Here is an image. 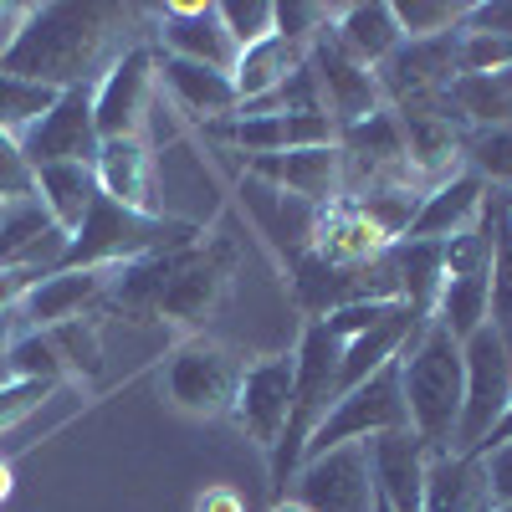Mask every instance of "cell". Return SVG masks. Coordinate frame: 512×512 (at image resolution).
<instances>
[{"instance_id":"cell-16","label":"cell","mask_w":512,"mask_h":512,"mask_svg":"<svg viewBox=\"0 0 512 512\" xmlns=\"http://www.w3.org/2000/svg\"><path fill=\"white\" fill-rule=\"evenodd\" d=\"M159 52L200 62V67H216V72H231L236 57H241L221 11L205 6V0H169V6L159 11Z\"/></svg>"},{"instance_id":"cell-40","label":"cell","mask_w":512,"mask_h":512,"mask_svg":"<svg viewBox=\"0 0 512 512\" xmlns=\"http://www.w3.org/2000/svg\"><path fill=\"white\" fill-rule=\"evenodd\" d=\"M16 200H36V169L21 139L0 134V205H16Z\"/></svg>"},{"instance_id":"cell-3","label":"cell","mask_w":512,"mask_h":512,"mask_svg":"<svg viewBox=\"0 0 512 512\" xmlns=\"http://www.w3.org/2000/svg\"><path fill=\"white\" fill-rule=\"evenodd\" d=\"M338 359H344V338H338L323 318L303 323V338H297V349H292V415H287V431L272 451V492L277 497H287L313 431L338 400Z\"/></svg>"},{"instance_id":"cell-51","label":"cell","mask_w":512,"mask_h":512,"mask_svg":"<svg viewBox=\"0 0 512 512\" xmlns=\"http://www.w3.org/2000/svg\"><path fill=\"white\" fill-rule=\"evenodd\" d=\"M502 200H507V205H512V195H502Z\"/></svg>"},{"instance_id":"cell-6","label":"cell","mask_w":512,"mask_h":512,"mask_svg":"<svg viewBox=\"0 0 512 512\" xmlns=\"http://www.w3.org/2000/svg\"><path fill=\"white\" fill-rule=\"evenodd\" d=\"M466 364V400H461V425H456V451H482L492 425L512 405V338L487 323L461 344Z\"/></svg>"},{"instance_id":"cell-54","label":"cell","mask_w":512,"mask_h":512,"mask_svg":"<svg viewBox=\"0 0 512 512\" xmlns=\"http://www.w3.org/2000/svg\"><path fill=\"white\" fill-rule=\"evenodd\" d=\"M507 338H512V328H507Z\"/></svg>"},{"instance_id":"cell-48","label":"cell","mask_w":512,"mask_h":512,"mask_svg":"<svg viewBox=\"0 0 512 512\" xmlns=\"http://www.w3.org/2000/svg\"><path fill=\"white\" fill-rule=\"evenodd\" d=\"M11 487H16V482H11V461H6V456H0V502H6V497H11Z\"/></svg>"},{"instance_id":"cell-25","label":"cell","mask_w":512,"mask_h":512,"mask_svg":"<svg viewBox=\"0 0 512 512\" xmlns=\"http://www.w3.org/2000/svg\"><path fill=\"white\" fill-rule=\"evenodd\" d=\"M98 190L128 210H144V216H159L154 200V149L144 139H103L98 159H93Z\"/></svg>"},{"instance_id":"cell-23","label":"cell","mask_w":512,"mask_h":512,"mask_svg":"<svg viewBox=\"0 0 512 512\" xmlns=\"http://www.w3.org/2000/svg\"><path fill=\"white\" fill-rule=\"evenodd\" d=\"M395 241L384 236L359 205H349V200H333V205H323L318 210V231H313V256L318 262H328V267H344V272H354V267H369V262H379L384 251H390Z\"/></svg>"},{"instance_id":"cell-43","label":"cell","mask_w":512,"mask_h":512,"mask_svg":"<svg viewBox=\"0 0 512 512\" xmlns=\"http://www.w3.org/2000/svg\"><path fill=\"white\" fill-rule=\"evenodd\" d=\"M466 26H472V31L512 36V0H477V6L466 11Z\"/></svg>"},{"instance_id":"cell-24","label":"cell","mask_w":512,"mask_h":512,"mask_svg":"<svg viewBox=\"0 0 512 512\" xmlns=\"http://www.w3.org/2000/svg\"><path fill=\"white\" fill-rule=\"evenodd\" d=\"M159 88L175 98L190 118H200L205 128L241 113V93H236L231 72L200 67V62H185V57H164L159 52Z\"/></svg>"},{"instance_id":"cell-22","label":"cell","mask_w":512,"mask_h":512,"mask_svg":"<svg viewBox=\"0 0 512 512\" xmlns=\"http://www.w3.org/2000/svg\"><path fill=\"white\" fill-rule=\"evenodd\" d=\"M67 231L41 210V200L0 205V267H36V272H62Z\"/></svg>"},{"instance_id":"cell-5","label":"cell","mask_w":512,"mask_h":512,"mask_svg":"<svg viewBox=\"0 0 512 512\" xmlns=\"http://www.w3.org/2000/svg\"><path fill=\"white\" fill-rule=\"evenodd\" d=\"M246 359L236 349H226L210 333H190L185 344L169 349L159 379H164V400L190 420H221L236 405Z\"/></svg>"},{"instance_id":"cell-36","label":"cell","mask_w":512,"mask_h":512,"mask_svg":"<svg viewBox=\"0 0 512 512\" xmlns=\"http://www.w3.org/2000/svg\"><path fill=\"white\" fill-rule=\"evenodd\" d=\"M6 379H47V384H62L67 379V364H62V354H57L47 328H26L16 344H11Z\"/></svg>"},{"instance_id":"cell-33","label":"cell","mask_w":512,"mask_h":512,"mask_svg":"<svg viewBox=\"0 0 512 512\" xmlns=\"http://www.w3.org/2000/svg\"><path fill=\"white\" fill-rule=\"evenodd\" d=\"M62 93L52 88H41V82H26V77H11V72H0V134H11L21 139L26 128H36L41 118L52 113Z\"/></svg>"},{"instance_id":"cell-38","label":"cell","mask_w":512,"mask_h":512,"mask_svg":"<svg viewBox=\"0 0 512 512\" xmlns=\"http://www.w3.org/2000/svg\"><path fill=\"white\" fill-rule=\"evenodd\" d=\"M338 6H318V0H282L277 6V36L292 41V47H313V41L333 26Z\"/></svg>"},{"instance_id":"cell-41","label":"cell","mask_w":512,"mask_h":512,"mask_svg":"<svg viewBox=\"0 0 512 512\" xmlns=\"http://www.w3.org/2000/svg\"><path fill=\"white\" fill-rule=\"evenodd\" d=\"M477 456H482V472H487L492 502H497V507H512V441L487 446V451H477Z\"/></svg>"},{"instance_id":"cell-45","label":"cell","mask_w":512,"mask_h":512,"mask_svg":"<svg viewBox=\"0 0 512 512\" xmlns=\"http://www.w3.org/2000/svg\"><path fill=\"white\" fill-rule=\"evenodd\" d=\"M26 333V318H21V308L16 313H0V384H6V359H11V344Z\"/></svg>"},{"instance_id":"cell-1","label":"cell","mask_w":512,"mask_h":512,"mask_svg":"<svg viewBox=\"0 0 512 512\" xmlns=\"http://www.w3.org/2000/svg\"><path fill=\"white\" fill-rule=\"evenodd\" d=\"M128 11L103 0H47V6H21L11 41L0 47V72L41 82L52 93L93 88L103 77L108 41Z\"/></svg>"},{"instance_id":"cell-12","label":"cell","mask_w":512,"mask_h":512,"mask_svg":"<svg viewBox=\"0 0 512 512\" xmlns=\"http://www.w3.org/2000/svg\"><path fill=\"white\" fill-rule=\"evenodd\" d=\"M210 139L241 159H267V154H292L313 144H338V128L323 113H236L210 123Z\"/></svg>"},{"instance_id":"cell-15","label":"cell","mask_w":512,"mask_h":512,"mask_svg":"<svg viewBox=\"0 0 512 512\" xmlns=\"http://www.w3.org/2000/svg\"><path fill=\"white\" fill-rule=\"evenodd\" d=\"M93 88H67L52 103V113L21 134L31 169H41V164H93L98 159L103 139H98V123H93Z\"/></svg>"},{"instance_id":"cell-39","label":"cell","mask_w":512,"mask_h":512,"mask_svg":"<svg viewBox=\"0 0 512 512\" xmlns=\"http://www.w3.org/2000/svg\"><path fill=\"white\" fill-rule=\"evenodd\" d=\"M52 390L57 384H47V379H6L0 384V436L16 431L21 420H31L41 405L52 400Z\"/></svg>"},{"instance_id":"cell-34","label":"cell","mask_w":512,"mask_h":512,"mask_svg":"<svg viewBox=\"0 0 512 512\" xmlns=\"http://www.w3.org/2000/svg\"><path fill=\"white\" fill-rule=\"evenodd\" d=\"M466 11H472V0H395L405 41H431V36L461 31Z\"/></svg>"},{"instance_id":"cell-14","label":"cell","mask_w":512,"mask_h":512,"mask_svg":"<svg viewBox=\"0 0 512 512\" xmlns=\"http://www.w3.org/2000/svg\"><path fill=\"white\" fill-rule=\"evenodd\" d=\"M287 415H292V349L246 364L236 405H231V420L246 431V441H256L267 456L277 451V441L287 431Z\"/></svg>"},{"instance_id":"cell-8","label":"cell","mask_w":512,"mask_h":512,"mask_svg":"<svg viewBox=\"0 0 512 512\" xmlns=\"http://www.w3.org/2000/svg\"><path fill=\"white\" fill-rule=\"evenodd\" d=\"M384 431H410V415H405V390H400V359H390L379 374H369L364 384H354L349 395H338L333 410L323 415V425L313 431L308 456H323L333 446H354V441H374Z\"/></svg>"},{"instance_id":"cell-46","label":"cell","mask_w":512,"mask_h":512,"mask_svg":"<svg viewBox=\"0 0 512 512\" xmlns=\"http://www.w3.org/2000/svg\"><path fill=\"white\" fill-rule=\"evenodd\" d=\"M502 441H512V405H507V415L492 425V436L482 441V451H487V446H502Z\"/></svg>"},{"instance_id":"cell-50","label":"cell","mask_w":512,"mask_h":512,"mask_svg":"<svg viewBox=\"0 0 512 512\" xmlns=\"http://www.w3.org/2000/svg\"><path fill=\"white\" fill-rule=\"evenodd\" d=\"M374 512H390V507H384V502H379V507H374Z\"/></svg>"},{"instance_id":"cell-29","label":"cell","mask_w":512,"mask_h":512,"mask_svg":"<svg viewBox=\"0 0 512 512\" xmlns=\"http://www.w3.org/2000/svg\"><path fill=\"white\" fill-rule=\"evenodd\" d=\"M98 195L103 190H98L93 164H41L36 169V200L67 236L88 221V210H93Z\"/></svg>"},{"instance_id":"cell-2","label":"cell","mask_w":512,"mask_h":512,"mask_svg":"<svg viewBox=\"0 0 512 512\" xmlns=\"http://www.w3.org/2000/svg\"><path fill=\"white\" fill-rule=\"evenodd\" d=\"M400 390H405L410 431L425 441V451L431 456L456 451V425H461V400H466V364H461V344L441 323H425L405 344Z\"/></svg>"},{"instance_id":"cell-10","label":"cell","mask_w":512,"mask_h":512,"mask_svg":"<svg viewBox=\"0 0 512 512\" xmlns=\"http://www.w3.org/2000/svg\"><path fill=\"white\" fill-rule=\"evenodd\" d=\"M292 497L313 507V512H374L379 492H374V466H369V446H333L323 456H308L292 477Z\"/></svg>"},{"instance_id":"cell-30","label":"cell","mask_w":512,"mask_h":512,"mask_svg":"<svg viewBox=\"0 0 512 512\" xmlns=\"http://www.w3.org/2000/svg\"><path fill=\"white\" fill-rule=\"evenodd\" d=\"M303 47H292V41L282 36H267V41H256V47H246L231 67V82H236V93H241V108L246 103H262L267 93H277L282 82L303 67Z\"/></svg>"},{"instance_id":"cell-20","label":"cell","mask_w":512,"mask_h":512,"mask_svg":"<svg viewBox=\"0 0 512 512\" xmlns=\"http://www.w3.org/2000/svg\"><path fill=\"white\" fill-rule=\"evenodd\" d=\"M369 446L374 466V492L390 512H425V472H431V451L415 431H384Z\"/></svg>"},{"instance_id":"cell-9","label":"cell","mask_w":512,"mask_h":512,"mask_svg":"<svg viewBox=\"0 0 512 512\" xmlns=\"http://www.w3.org/2000/svg\"><path fill=\"white\" fill-rule=\"evenodd\" d=\"M159 88V47H128L108 62L93 88V123L98 139H144L149 98Z\"/></svg>"},{"instance_id":"cell-44","label":"cell","mask_w":512,"mask_h":512,"mask_svg":"<svg viewBox=\"0 0 512 512\" xmlns=\"http://www.w3.org/2000/svg\"><path fill=\"white\" fill-rule=\"evenodd\" d=\"M195 512H246V502H241L236 487L216 482V487H205V492L195 497Z\"/></svg>"},{"instance_id":"cell-47","label":"cell","mask_w":512,"mask_h":512,"mask_svg":"<svg viewBox=\"0 0 512 512\" xmlns=\"http://www.w3.org/2000/svg\"><path fill=\"white\" fill-rule=\"evenodd\" d=\"M272 512H313V507H303V502H297V497L287 492V497H277V502H272Z\"/></svg>"},{"instance_id":"cell-26","label":"cell","mask_w":512,"mask_h":512,"mask_svg":"<svg viewBox=\"0 0 512 512\" xmlns=\"http://www.w3.org/2000/svg\"><path fill=\"white\" fill-rule=\"evenodd\" d=\"M333 36L354 62H364L369 72L379 62H390L405 47V31L395 16V0H359V6H338L333 16Z\"/></svg>"},{"instance_id":"cell-28","label":"cell","mask_w":512,"mask_h":512,"mask_svg":"<svg viewBox=\"0 0 512 512\" xmlns=\"http://www.w3.org/2000/svg\"><path fill=\"white\" fill-rule=\"evenodd\" d=\"M390 267H395V282H400V303L415 323H431L436 313V297H441V282H446V241H415V236H400L390 246Z\"/></svg>"},{"instance_id":"cell-35","label":"cell","mask_w":512,"mask_h":512,"mask_svg":"<svg viewBox=\"0 0 512 512\" xmlns=\"http://www.w3.org/2000/svg\"><path fill=\"white\" fill-rule=\"evenodd\" d=\"M47 333H52V344H57L67 374L98 379V369H103V333H98V318H72V323H57V328H47Z\"/></svg>"},{"instance_id":"cell-37","label":"cell","mask_w":512,"mask_h":512,"mask_svg":"<svg viewBox=\"0 0 512 512\" xmlns=\"http://www.w3.org/2000/svg\"><path fill=\"white\" fill-rule=\"evenodd\" d=\"M216 11H221V21H226V31L236 41V52L277 36V0H221Z\"/></svg>"},{"instance_id":"cell-17","label":"cell","mask_w":512,"mask_h":512,"mask_svg":"<svg viewBox=\"0 0 512 512\" xmlns=\"http://www.w3.org/2000/svg\"><path fill=\"white\" fill-rule=\"evenodd\" d=\"M113 267H62L47 272L21 303L26 328H57L72 318H98L103 313V297H108Z\"/></svg>"},{"instance_id":"cell-49","label":"cell","mask_w":512,"mask_h":512,"mask_svg":"<svg viewBox=\"0 0 512 512\" xmlns=\"http://www.w3.org/2000/svg\"><path fill=\"white\" fill-rule=\"evenodd\" d=\"M502 82H507V93H512V72H502Z\"/></svg>"},{"instance_id":"cell-32","label":"cell","mask_w":512,"mask_h":512,"mask_svg":"<svg viewBox=\"0 0 512 512\" xmlns=\"http://www.w3.org/2000/svg\"><path fill=\"white\" fill-rule=\"evenodd\" d=\"M446 98H451V108L461 113L466 128H487V123L512 118V93H507L502 77H456Z\"/></svg>"},{"instance_id":"cell-52","label":"cell","mask_w":512,"mask_h":512,"mask_svg":"<svg viewBox=\"0 0 512 512\" xmlns=\"http://www.w3.org/2000/svg\"><path fill=\"white\" fill-rule=\"evenodd\" d=\"M497 512H512V507H497Z\"/></svg>"},{"instance_id":"cell-53","label":"cell","mask_w":512,"mask_h":512,"mask_svg":"<svg viewBox=\"0 0 512 512\" xmlns=\"http://www.w3.org/2000/svg\"><path fill=\"white\" fill-rule=\"evenodd\" d=\"M507 216H512V205H507Z\"/></svg>"},{"instance_id":"cell-31","label":"cell","mask_w":512,"mask_h":512,"mask_svg":"<svg viewBox=\"0 0 512 512\" xmlns=\"http://www.w3.org/2000/svg\"><path fill=\"white\" fill-rule=\"evenodd\" d=\"M461 169H472L487 190L512 195V118L487 123V128H466L461 134Z\"/></svg>"},{"instance_id":"cell-18","label":"cell","mask_w":512,"mask_h":512,"mask_svg":"<svg viewBox=\"0 0 512 512\" xmlns=\"http://www.w3.org/2000/svg\"><path fill=\"white\" fill-rule=\"evenodd\" d=\"M246 175L267 180L308 205H333L344 200V154L338 144H313V149H292V154H267V159H246Z\"/></svg>"},{"instance_id":"cell-13","label":"cell","mask_w":512,"mask_h":512,"mask_svg":"<svg viewBox=\"0 0 512 512\" xmlns=\"http://www.w3.org/2000/svg\"><path fill=\"white\" fill-rule=\"evenodd\" d=\"M308 67H313V82H318V98H323V113L333 128H349L369 113L384 108V93H379V77L354 62L344 47H338V36L333 26L308 47Z\"/></svg>"},{"instance_id":"cell-7","label":"cell","mask_w":512,"mask_h":512,"mask_svg":"<svg viewBox=\"0 0 512 512\" xmlns=\"http://www.w3.org/2000/svg\"><path fill=\"white\" fill-rule=\"evenodd\" d=\"M236 277V246L226 236H200L195 246H185L180 267L169 272L164 297H159V323H175L200 333L210 318L221 313L226 292Z\"/></svg>"},{"instance_id":"cell-11","label":"cell","mask_w":512,"mask_h":512,"mask_svg":"<svg viewBox=\"0 0 512 512\" xmlns=\"http://www.w3.org/2000/svg\"><path fill=\"white\" fill-rule=\"evenodd\" d=\"M456 41H461V31H446V36H431V41H405L390 62H379L374 77H379L384 108H405V103H420V98L451 93V82L461 77Z\"/></svg>"},{"instance_id":"cell-42","label":"cell","mask_w":512,"mask_h":512,"mask_svg":"<svg viewBox=\"0 0 512 512\" xmlns=\"http://www.w3.org/2000/svg\"><path fill=\"white\" fill-rule=\"evenodd\" d=\"M41 277L47 272H36V267H0V313H16Z\"/></svg>"},{"instance_id":"cell-19","label":"cell","mask_w":512,"mask_h":512,"mask_svg":"<svg viewBox=\"0 0 512 512\" xmlns=\"http://www.w3.org/2000/svg\"><path fill=\"white\" fill-rule=\"evenodd\" d=\"M241 205H246V216L251 226L267 236V246L282 256V262H297L308 246H313V231H318V205L308 200H297L267 180H256V175H241Z\"/></svg>"},{"instance_id":"cell-4","label":"cell","mask_w":512,"mask_h":512,"mask_svg":"<svg viewBox=\"0 0 512 512\" xmlns=\"http://www.w3.org/2000/svg\"><path fill=\"white\" fill-rule=\"evenodd\" d=\"M200 236H205V226H195V221H175L164 210L159 216H144V210H128V205L98 195L88 221L72 231L62 267H123L134 256H149L164 246H190Z\"/></svg>"},{"instance_id":"cell-21","label":"cell","mask_w":512,"mask_h":512,"mask_svg":"<svg viewBox=\"0 0 512 512\" xmlns=\"http://www.w3.org/2000/svg\"><path fill=\"white\" fill-rule=\"evenodd\" d=\"M487 195L492 190L472 175V169H456V175H446L441 185L425 190L405 236H415V241H456L466 231H477L482 210H487Z\"/></svg>"},{"instance_id":"cell-27","label":"cell","mask_w":512,"mask_h":512,"mask_svg":"<svg viewBox=\"0 0 512 512\" xmlns=\"http://www.w3.org/2000/svg\"><path fill=\"white\" fill-rule=\"evenodd\" d=\"M425 512H497L477 451L431 456V472H425Z\"/></svg>"}]
</instances>
